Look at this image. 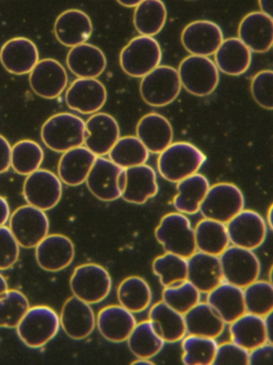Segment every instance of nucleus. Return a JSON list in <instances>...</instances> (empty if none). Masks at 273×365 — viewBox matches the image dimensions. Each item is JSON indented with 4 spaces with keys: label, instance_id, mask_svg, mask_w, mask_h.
I'll return each instance as SVG.
<instances>
[{
    "label": "nucleus",
    "instance_id": "412c9836",
    "mask_svg": "<svg viewBox=\"0 0 273 365\" xmlns=\"http://www.w3.org/2000/svg\"><path fill=\"white\" fill-rule=\"evenodd\" d=\"M40 54L31 40L23 37L12 38L0 48V63L9 73L25 76L38 63Z\"/></svg>",
    "mask_w": 273,
    "mask_h": 365
},
{
    "label": "nucleus",
    "instance_id": "f03ea898",
    "mask_svg": "<svg viewBox=\"0 0 273 365\" xmlns=\"http://www.w3.org/2000/svg\"><path fill=\"white\" fill-rule=\"evenodd\" d=\"M85 136V121L70 113L53 115L45 121L41 129V138L45 146L59 153L83 146Z\"/></svg>",
    "mask_w": 273,
    "mask_h": 365
},
{
    "label": "nucleus",
    "instance_id": "0eeeda50",
    "mask_svg": "<svg viewBox=\"0 0 273 365\" xmlns=\"http://www.w3.org/2000/svg\"><path fill=\"white\" fill-rule=\"evenodd\" d=\"M245 196L234 183L219 182L211 185L200 207L205 219L228 224L245 209Z\"/></svg>",
    "mask_w": 273,
    "mask_h": 365
},
{
    "label": "nucleus",
    "instance_id": "6e6d98bb",
    "mask_svg": "<svg viewBox=\"0 0 273 365\" xmlns=\"http://www.w3.org/2000/svg\"><path fill=\"white\" fill-rule=\"evenodd\" d=\"M260 11L273 21V0H258Z\"/></svg>",
    "mask_w": 273,
    "mask_h": 365
},
{
    "label": "nucleus",
    "instance_id": "a211bd4d",
    "mask_svg": "<svg viewBox=\"0 0 273 365\" xmlns=\"http://www.w3.org/2000/svg\"><path fill=\"white\" fill-rule=\"evenodd\" d=\"M75 257L73 241L64 235H47L36 247V259L43 270L59 272L68 268Z\"/></svg>",
    "mask_w": 273,
    "mask_h": 365
},
{
    "label": "nucleus",
    "instance_id": "5701e85b",
    "mask_svg": "<svg viewBox=\"0 0 273 365\" xmlns=\"http://www.w3.org/2000/svg\"><path fill=\"white\" fill-rule=\"evenodd\" d=\"M55 39L66 48L85 43L93 33L91 19L85 12L70 9L62 12L53 25Z\"/></svg>",
    "mask_w": 273,
    "mask_h": 365
},
{
    "label": "nucleus",
    "instance_id": "6ab92c4d",
    "mask_svg": "<svg viewBox=\"0 0 273 365\" xmlns=\"http://www.w3.org/2000/svg\"><path fill=\"white\" fill-rule=\"evenodd\" d=\"M60 326L75 341L89 336L96 327V316L91 304L75 296L68 298L62 307Z\"/></svg>",
    "mask_w": 273,
    "mask_h": 365
},
{
    "label": "nucleus",
    "instance_id": "cd10ccee",
    "mask_svg": "<svg viewBox=\"0 0 273 365\" xmlns=\"http://www.w3.org/2000/svg\"><path fill=\"white\" fill-rule=\"evenodd\" d=\"M66 66L78 78H97L106 70L107 58L100 48L85 42L70 48Z\"/></svg>",
    "mask_w": 273,
    "mask_h": 365
},
{
    "label": "nucleus",
    "instance_id": "9d476101",
    "mask_svg": "<svg viewBox=\"0 0 273 365\" xmlns=\"http://www.w3.org/2000/svg\"><path fill=\"white\" fill-rule=\"evenodd\" d=\"M9 228L19 247L33 249L48 235L49 220L45 211L25 205L11 215Z\"/></svg>",
    "mask_w": 273,
    "mask_h": 365
},
{
    "label": "nucleus",
    "instance_id": "3c124183",
    "mask_svg": "<svg viewBox=\"0 0 273 365\" xmlns=\"http://www.w3.org/2000/svg\"><path fill=\"white\" fill-rule=\"evenodd\" d=\"M249 365H273V344L266 341L251 350Z\"/></svg>",
    "mask_w": 273,
    "mask_h": 365
},
{
    "label": "nucleus",
    "instance_id": "7c9ffc66",
    "mask_svg": "<svg viewBox=\"0 0 273 365\" xmlns=\"http://www.w3.org/2000/svg\"><path fill=\"white\" fill-rule=\"evenodd\" d=\"M213 55L219 71L230 76H242L252 63L251 51L239 38L223 40Z\"/></svg>",
    "mask_w": 273,
    "mask_h": 365
},
{
    "label": "nucleus",
    "instance_id": "a18cd8bd",
    "mask_svg": "<svg viewBox=\"0 0 273 365\" xmlns=\"http://www.w3.org/2000/svg\"><path fill=\"white\" fill-rule=\"evenodd\" d=\"M247 313L264 317L273 309V286L270 282L256 279L243 288Z\"/></svg>",
    "mask_w": 273,
    "mask_h": 365
},
{
    "label": "nucleus",
    "instance_id": "f3484780",
    "mask_svg": "<svg viewBox=\"0 0 273 365\" xmlns=\"http://www.w3.org/2000/svg\"><path fill=\"white\" fill-rule=\"evenodd\" d=\"M181 40L183 48L190 54L209 57L217 52L223 42V31L211 21H194L183 29Z\"/></svg>",
    "mask_w": 273,
    "mask_h": 365
},
{
    "label": "nucleus",
    "instance_id": "e433bc0d",
    "mask_svg": "<svg viewBox=\"0 0 273 365\" xmlns=\"http://www.w3.org/2000/svg\"><path fill=\"white\" fill-rule=\"evenodd\" d=\"M168 18L162 0H142L134 12V25L141 36L154 37L164 29Z\"/></svg>",
    "mask_w": 273,
    "mask_h": 365
},
{
    "label": "nucleus",
    "instance_id": "5fc2aeb1",
    "mask_svg": "<svg viewBox=\"0 0 273 365\" xmlns=\"http://www.w3.org/2000/svg\"><path fill=\"white\" fill-rule=\"evenodd\" d=\"M266 324L267 341L273 344V309L264 317Z\"/></svg>",
    "mask_w": 273,
    "mask_h": 365
},
{
    "label": "nucleus",
    "instance_id": "de8ad7c7",
    "mask_svg": "<svg viewBox=\"0 0 273 365\" xmlns=\"http://www.w3.org/2000/svg\"><path fill=\"white\" fill-rule=\"evenodd\" d=\"M251 93L260 108L273 110V70H262L255 74L252 78Z\"/></svg>",
    "mask_w": 273,
    "mask_h": 365
},
{
    "label": "nucleus",
    "instance_id": "8fccbe9b",
    "mask_svg": "<svg viewBox=\"0 0 273 365\" xmlns=\"http://www.w3.org/2000/svg\"><path fill=\"white\" fill-rule=\"evenodd\" d=\"M19 256V245L10 228L0 227V271L8 270L16 264Z\"/></svg>",
    "mask_w": 273,
    "mask_h": 365
},
{
    "label": "nucleus",
    "instance_id": "13d9d810",
    "mask_svg": "<svg viewBox=\"0 0 273 365\" xmlns=\"http://www.w3.org/2000/svg\"><path fill=\"white\" fill-rule=\"evenodd\" d=\"M267 225L273 232V204L271 205L268 210V215H267Z\"/></svg>",
    "mask_w": 273,
    "mask_h": 365
},
{
    "label": "nucleus",
    "instance_id": "b1692460",
    "mask_svg": "<svg viewBox=\"0 0 273 365\" xmlns=\"http://www.w3.org/2000/svg\"><path fill=\"white\" fill-rule=\"evenodd\" d=\"M136 324L134 313L122 305H109L100 309L96 316L98 331L105 339L111 343L127 341Z\"/></svg>",
    "mask_w": 273,
    "mask_h": 365
},
{
    "label": "nucleus",
    "instance_id": "09e8293b",
    "mask_svg": "<svg viewBox=\"0 0 273 365\" xmlns=\"http://www.w3.org/2000/svg\"><path fill=\"white\" fill-rule=\"evenodd\" d=\"M250 351L234 341L218 345L213 365H249Z\"/></svg>",
    "mask_w": 273,
    "mask_h": 365
},
{
    "label": "nucleus",
    "instance_id": "bf43d9fd",
    "mask_svg": "<svg viewBox=\"0 0 273 365\" xmlns=\"http://www.w3.org/2000/svg\"><path fill=\"white\" fill-rule=\"evenodd\" d=\"M134 365H154L155 363L151 361V359H136L132 363Z\"/></svg>",
    "mask_w": 273,
    "mask_h": 365
},
{
    "label": "nucleus",
    "instance_id": "052dcab7",
    "mask_svg": "<svg viewBox=\"0 0 273 365\" xmlns=\"http://www.w3.org/2000/svg\"><path fill=\"white\" fill-rule=\"evenodd\" d=\"M8 289V283H6V279H4V275L0 274V296Z\"/></svg>",
    "mask_w": 273,
    "mask_h": 365
},
{
    "label": "nucleus",
    "instance_id": "c85d7f7f",
    "mask_svg": "<svg viewBox=\"0 0 273 365\" xmlns=\"http://www.w3.org/2000/svg\"><path fill=\"white\" fill-rule=\"evenodd\" d=\"M96 155L85 146L65 151L58 164V177L68 187H78L87 180Z\"/></svg>",
    "mask_w": 273,
    "mask_h": 365
},
{
    "label": "nucleus",
    "instance_id": "c03bdc74",
    "mask_svg": "<svg viewBox=\"0 0 273 365\" xmlns=\"http://www.w3.org/2000/svg\"><path fill=\"white\" fill-rule=\"evenodd\" d=\"M29 307V301L23 292L6 290L0 296V328H16Z\"/></svg>",
    "mask_w": 273,
    "mask_h": 365
},
{
    "label": "nucleus",
    "instance_id": "c9c22d12",
    "mask_svg": "<svg viewBox=\"0 0 273 365\" xmlns=\"http://www.w3.org/2000/svg\"><path fill=\"white\" fill-rule=\"evenodd\" d=\"M196 250L210 255L220 256L230 247L226 224L203 219L194 228Z\"/></svg>",
    "mask_w": 273,
    "mask_h": 365
},
{
    "label": "nucleus",
    "instance_id": "9b49d317",
    "mask_svg": "<svg viewBox=\"0 0 273 365\" xmlns=\"http://www.w3.org/2000/svg\"><path fill=\"white\" fill-rule=\"evenodd\" d=\"M87 189L102 202H114L122 197L125 187V170L104 157L96 158L87 180Z\"/></svg>",
    "mask_w": 273,
    "mask_h": 365
},
{
    "label": "nucleus",
    "instance_id": "2f4dec72",
    "mask_svg": "<svg viewBox=\"0 0 273 365\" xmlns=\"http://www.w3.org/2000/svg\"><path fill=\"white\" fill-rule=\"evenodd\" d=\"M149 320L164 343L181 341L187 335L183 314L160 301L149 309Z\"/></svg>",
    "mask_w": 273,
    "mask_h": 365
},
{
    "label": "nucleus",
    "instance_id": "37998d69",
    "mask_svg": "<svg viewBox=\"0 0 273 365\" xmlns=\"http://www.w3.org/2000/svg\"><path fill=\"white\" fill-rule=\"evenodd\" d=\"M151 268L164 287L175 285L187 279V258L176 254L166 252L164 255L158 256L154 259Z\"/></svg>",
    "mask_w": 273,
    "mask_h": 365
},
{
    "label": "nucleus",
    "instance_id": "c756f323",
    "mask_svg": "<svg viewBox=\"0 0 273 365\" xmlns=\"http://www.w3.org/2000/svg\"><path fill=\"white\" fill-rule=\"evenodd\" d=\"M207 303L215 309L225 324L247 313L243 288L223 281L207 294Z\"/></svg>",
    "mask_w": 273,
    "mask_h": 365
},
{
    "label": "nucleus",
    "instance_id": "aec40b11",
    "mask_svg": "<svg viewBox=\"0 0 273 365\" xmlns=\"http://www.w3.org/2000/svg\"><path fill=\"white\" fill-rule=\"evenodd\" d=\"M85 146L96 157L108 155L119 138L117 119L107 113H95L85 121Z\"/></svg>",
    "mask_w": 273,
    "mask_h": 365
},
{
    "label": "nucleus",
    "instance_id": "dca6fc26",
    "mask_svg": "<svg viewBox=\"0 0 273 365\" xmlns=\"http://www.w3.org/2000/svg\"><path fill=\"white\" fill-rule=\"evenodd\" d=\"M68 78L63 66L53 58L38 61L29 73L32 91L43 99L60 97L68 86Z\"/></svg>",
    "mask_w": 273,
    "mask_h": 365
},
{
    "label": "nucleus",
    "instance_id": "ea45409f",
    "mask_svg": "<svg viewBox=\"0 0 273 365\" xmlns=\"http://www.w3.org/2000/svg\"><path fill=\"white\" fill-rule=\"evenodd\" d=\"M108 155L113 163L126 170L146 163L149 151L136 136H124L117 140Z\"/></svg>",
    "mask_w": 273,
    "mask_h": 365
},
{
    "label": "nucleus",
    "instance_id": "2eb2a0df",
    "mask_svg": "<svg viewBox=\"0 0 273 365\" xmlns=\"http://www.w3.org/2000/svg\"><path fill=\"white\" fill-rule=\"evenodd\" d=\"M107 89L97 78H77L65 93L66 106L74 112L93 115L107 102Z\"/></svg>",
    "mask_w": 273,
    "mask_h": 365
},
{
    "label": "nucleus",
    "instance_id": "4d7b16f0",
    "mask_svg": "<svg viewBox=\"0 0 273 365\" xmlns=\"http://www.w3.org/2000/svg\"><path fill=\"white\" fill-rule=\"evenodd\" d=\"M119 5L125 8H136L142 0H117Z\"/></svg>",
    "mask_w": 273,
    "mask_h": 365
},
{
    "label": "nucleus",
    "instance_id": "58836bf2",
    "mask_svg": "<svg viewBox=\"0 0 273 365\" xmlns=\"http://www.w3.org/2000/svg\"><path fill=\"white\" fill-rule=\"evenodd\" d=\"M126 341L136 359L154 358L164 349L166 344L149 320L136 324Z\"/></svg>",
    "mask_w": 273,
    "mask_h": 365
},
{
    "label": "nucleus",
    "instance_id": "bb28decb",
    "mask_svg": "<svg viewBox=\"0 0 273 365\" xmlns=\"http://www.w3.org/2000/svg\"><path fill=\"white\" fill-rule=\"evenodd\" d=\"M136 133L149 153L155 155H159L170 146L174 138L170 121L158 113L144 115L136 125Z\"/></svg>",
    "mask_w": 273,
    "mask_h": 365
},
{
    "label": "nucleus",
    "instance_id": "39448f33",
    "mask_svg": "<svg viewBox=\"0 0 273 365\" xmlns=\"http://www.w3.org/2000/svg\"><path fill=\"white\" fill-rule=\"evenodd\" d=\"M162 51L157 40L139 36L128 42L119 54V66L130 78H142L160 66Z\"/></svg>",
    "mask_w": 273,
    "mask_h": 365
},
{
    "label": "nucleus",
    "instance_id": "6e6552de",
    "mask_svg": "<svg viewBox=\"0 0 273 365\" xmlns=\"http://www.w3.org/2000/svg\"><path fill=\"white\" fill-rule=\"evenodd\" d=\"M181 91L178 71L170 66H158L143 76L140 83L141 98L153 108H164L173 103Z\"/></svg>",
    "mask_w": 273,
    "mask_h": 365
},
{
    "label": "nucleus",
    "instance_id": "72a5a7b5",
    "mask_svg": "<svg viewBox=\"0 0 273 365\" xmlns=\"http://www.w3.org/2000/svg\"><path fill=\"white\" fill-rule=\"evenodd\" d=\"M188 334L217 339L223 333L225 322L207 302H198L183 315Z\"/></svg>",
    "mask_w": 273,
    "mask_h": 365
},
{
    "label": "nucleus",
    "instance_id": "864d4df0",
    "mask_svg": "<svg viewBox=\"0 0 273 365\" xmlns=\"http://www.w3.org/2000/svg\"><path fill=\"white\" fill-rule=\"evenodd\" d=\"M11 217L10 206L8 200L0 196V227L4 226V224L9 221Z\"/></svg>",
    "mask_w": 273,
    "mask_h": 365
},
{
    "label": "nucleus",
    "instance_id": "a19ab883",
    "mask_svg": "<svg viewBox=\"0 0 273 365\" xmlns=\"http://www.w3.org/2000/svg\"><path fill=\"white\" fill-rule=\"evenodd\" d=\"M44 161L42 147L31 140H23L12 146L11 168L21 176H28L38 170Z\"/></svg>",
    "mask_w": 273,
    "mask_h": 365
},
{
    "label": "nucleus",
    "instance_id": "393cba45",
    "mask_svg": "<svg viewBox=\"0 0 273 365\" xmlns=\"http://www.w3.org/2000/svg\"><path fill=\"white\" fill-rule=\"evenodd\" d=\"M187 260V279L200 294H208L224 281L219 256L198 251Z\"/></svg>",
    "mask_w": 273,
    "mask_h": 365
},
{
    "label": "nucleus",
    "instance_id": "a878e982",
    "mask_svg": "<svg viewBox=\"0 0 273 365\" xmlns=\"http://www.w3.org/2000/svg\"><path fill=\"white\" fill-rule=\"evenodd\" d=\"M159 191L157 174L147 165L134 166L125 170V187L122 197L125 202L134 205H143L155 197Z\"/></svg>",
    "mask_w": 273,
    "mask_h": 365
},
{
    "label": "nucleus",
    "instance_id": "20e7f679",
    "mask_svg": "<svg viewBox=\"0 0 273 365\" xmlns=\"http://www.w3.org/2000/svg\"><path fill=\"white\" fill-rule=\"evenodd\" d=\"M59 329V315L45 305L29 307L16 327L19 339L32 349L49 343L58 334Z\"/></svg>",
    "mask_w": 273,
    "mask_h": 365
},
{
    "label": "nucleus",
    "instance_id": "4be33fe9",
    "mask_svg": "<svg viewBox=\"0 0 273 365\" xmlns=\"http://www.w3.org/2000/svg\"><path fill=\"white\" fill-rule=\"evenodd\" d=\"M238 38L252 53L264 54L273 48V21L262 11L251 12L241 20Z\"/></svg>",
    "mask_w": 273,
    "mask_h": 365
},
{
    "label": "nucleus",
    "instance_id": "423d86ee",
    "mask_svg": "<svg viewBox=\"0 0 273 365\" xmlns=\"http://www.w3.org/2000/svg\"><path fill=\"white\" fill-rule=\"evenodd\" d=\"M177 71L181 87L196 97L211 95L219 85V69L209 57L190 55L181 61Z\"/></svg>",
    "mask_w": 273,
    "mask_h": 365
},
{
    "label": "nucleus",
    "instance_id": "f704fd0d",
    "mask_svg": "<svg viewBox=\"0 0 273 365\" xmlns=\"http://www.w3.org/2000/svg\"><path fill=\"white\" fill-rule=\"evenodd\" d=\"M230 334L232 341L251 351L267 341L264 317L254 314H243L230 324Z\"/></svg>",
    "mask_w": 273,
    "mask_h": 365
},
{
    "label": "nucleus",
    "instance_id": "ddd939ff",
    "mask_svg": "<svg viewBox=\"0 0 273 365\" xmlns=\"http://www.w3.org/2000/svg\"><path fill=\"white\" fill-rule=\"evenodd\" d=\"M62 181L50 170L38 168L26 177L23 198L28 205L43 211L55 208L62 197Z\"/></svg>",
    "mask_w": 273,
    "mask_h": 365
},
{
    "label": "nucleus",
    "instance_id": "4468645a",
    "mask_svg": "<svg viewBox=\"0 0 273 365\" xmlns=\"http://www.w3.org/2000/svg\"><path fill=\"white\" fill-rule=\"evenodd\" d=\"M226 228L232 245L252 251L262 247L268 232L264 217L256 211L245 209L226 224Z\"/></svg>",
    "mask_w": 273,
    "mask_h": 365
},
{
    "label": "nucleus",
    "instance_id": "603ef678",
    "mask_svg": "<svg viewBox=\"0 0 273 365\" xmlns=\"http://www.w3.org/2000/svg\"><path fill=\"white\" fill-rule=\"evenodd\" d=\"M11 153L12 146L9 140L0 135V174L8 172L11 168Z\"/></svg>",
    "mask_w": 273,
    "mask_h": 365
},
{
    "label": "nucleus",
    "instance_id": "7ed1b4c3",
    "mask_svg": "<svg viewBox=\"0 0 273 365\" xmlns=\"http://www.w3.org/2000/svg\"><path fill=\"white\" fill-rule=\"evenodd\" d=\"M155 237L166 252L187 259L198 251L194 230L183 213L172 212L162 217L156 227Z\"/></svg>",
    "mask_w": 273,
    "mask_h": 365
},
{
    "label": "nucleus",
    "instance_id": "4c0bfd02",
    "mask_svg": "<svg viewBox=\"0 0 273 365\" xmlns=\"http://www.w3.org/2000/svg\"><path fill=\"white\" fill-rule=\"evenodd\" d=\"M117 296L119 305L134 314L149 309L153 299L149 283L136 275L126 277L119 283Z\"/></svg>",
    "mask_w": 273,
    "mask_h": 365
},
{
    "label": "nucleus",
    "instance_id": "473e14b6",
    "mask_svg": "<svg viewBox=\"0 0 273 365\" xmlns=\"http://www.w3.org/2000/svg\"><path fill=\"white\" fill-rule=\"evenodd\" d=\"M210 185L204 175H191L176 183L177 195L173 200L177 212L183 215H196L200 212V204L204 200Z\"/></svg>",
    "mask_w": 273,
    "mask_h": 365
},
{
    "label": "nucleus",
    "instance_id": "f257e3e1",
    "mask_svg": "<svg viewBox=\"0 0 273 365\" xmlns=\"http://www.w3.org/2000/svg\"><path fill=\"white\" fill-rule=\"evenodd\" d=\"M206 162V155L194 145L186 142L172 143L159 153L158 172L168 182L177 183L196 174Z\"/></svg>",
    "mask_w": 273,
    "mask_h": 365
},
{
    "label": "nucleus",
    "instance_id": "680f3d73",
    "mask_svg": "<svg viewBox=\"0 0 273 365\" xmlns=\"http://www.w3.org/2000/svg\"><path fill=\"white\" fill-rule=\"evenodd\" d=\"M269 282L273 286V264L271 266L270 271H269Z\"/></svg>",
    "mask_w": 273,
    "mask_h": 365
},
{
    "label": "nucleus",
    "instance_id": "79ce46f5",
    "mask_svg": "<svg viewBox=\"0 0 273 365\" xmlns=\"http://www.w3.org/2000/svg\"><path fill=\"white\" fill-rule=\"evenodd\" d=\"M218 345L215 339L198 336V335H186L181 339L183 349V363L185 365H211L215 360Z\"/></svg>",
    "mask_w": 273,
    "mask_h": 365
},
{
    "label": "nucleus",
    "instance_id": "49530a36",
    "mask_svg": "<svg viewBox=\"0 0 273 365\" xmlns=\"http://www.w3.org/2000/svg\"><path fill=\"white\" fill-rule=\"evenodd\" d=\"M200 300V292L188 279L164 287L162 292V301L175 311L185 315Z\"/></svg>",
    "mask_w": 273,
    "mask_h": 365
},
{
    "label": "nucleus",
    "instance_id": "f8f14e48",
    "mask_svg": "<svg viewBox=\"0 0 273 365\" xmlns=\"http://www.w3.org/2000/svg\"><path fill=\"white\" fill-rule=\"evenodd\" d=\"M219 258L223 279L228 283L245 288L259 277L262 266L252 250L232 245Z\"/></svg>",
    "mask_w": 273,
    "mask_h": 365
},
{
    "label": "nucleus",
    "instance_id": "1a4fd4ad",
    "mask_svg": "<svg viewBox=\"0 0 273 365\" xmlns=\"http://www.w3.org/2000/svg\"><path fill=\"white\" fill-rule=\"evenodd\" d=\"M73 294L89 304H97L110 294L112 279L108 271L97 264H80L70 279Z\"/></svg>",
    "mask_w": 273,
    "mask_h": 365
}]
</instances>
